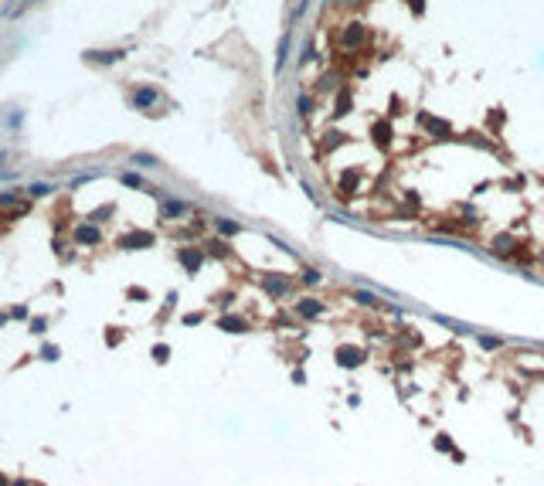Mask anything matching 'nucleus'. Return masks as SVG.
I'll return each instance as SVG.
<instances>
[{"label": "nucleus", "mask_w": 544, "mask_h": 486, "mask_svg": "<svg viewBox=\"0 0 544 486\" xmlns=\"http://www.w3.org/2000/svg\"><path fill=\"white\" fill-rule=\"evenodd\" d=\"M92 61H119V51H88Z\"/></svg>", "instance_id": "1"}, {"label": "nucleus", "mask_w": 544, "mask_h": 486, "mask_svg": "<svg viewBox=\"0 0 544 486\" xmlns=\"http://www.w3.org/2000/svg\"><path fill=\"white\" fill-rule=\"evenodd\" d=\"M153 99H157V92H153V88H140V92H136V106H150Z\"/></svg>", "instance_id": "2"}, {"label": "nucleus", "mask_w": 544, "mask_h": 486, "mask_svg": "<svg viewBox=\"0 0 544 486\" xmlns=\"http://www.w3.org/2000/svg\"><path fill=\"white\" fill-rule=\"evenodd\" d=\"M123 180H126L129 187H140V177H136V173H126V177H123Z\"/></svg>", "instance_id": "3"}]
</instances>
